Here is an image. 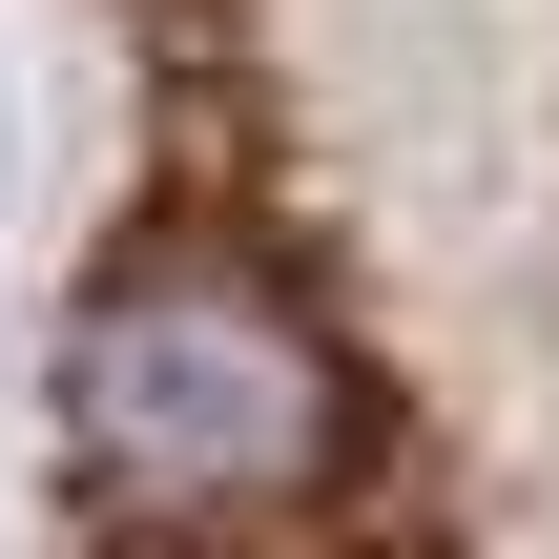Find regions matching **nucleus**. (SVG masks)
Here are the masks:
<instances>
[{"instance_id":"obj_1","label":"nucleus","mask_w":559,"mask_h":559,"mask_svg":"<svg viewBox=\"0 0 559 559\" xmlns=\"http://www.w3.org/2000/svg\"><path fill=\"white\" fill-rule=\"evenodd\" d=\"M62 436H83V498L104 539H187V559H373V436H353V373L332 332L270 290V249H207V228H145L83 332H62Z\"/></svg>"}]
</instances>
